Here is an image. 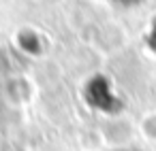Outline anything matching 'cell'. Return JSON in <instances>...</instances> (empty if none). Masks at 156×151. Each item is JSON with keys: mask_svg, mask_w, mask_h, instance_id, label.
Segmentation results:
<instances>
[{"mask_svg": "<svg viewBox=\"0 0 156 151\" xmlns=\"http://www.w3.org/2000/svg\"><path fill=\"white\" fill-rule=\"evenodd\" d=\"M120 2H124V5H130V2H137V0H120Z\"/></svg>", "mask_w": 156, "mask_h": 151, "instance_id": "6da1fadb", "label": "cell"}]
</instances>
